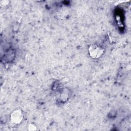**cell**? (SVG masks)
Wrapping results in <instances>:
<instances>
[{"label": "cell", "instance_id": "6da1fadb", "mask_svg": "<svg viewBox=\"0 0 131 131\" xmlns=\"http://www.w3.org/2000/svg\"><path fill=\"white\" fill-rule=\"evenodd\" d=\"M90 56L93 58H99L104 53V49L98 45H91L88 49Z\"/></svg>", "mask_w": 131, "mask_h": 131}, {"label": "cell", "instance_id": "7a4b0ae2", "mask_svg": "<svg viewBox=\"0 0 131 131\" xmlns=\"http://www.w3.org/2000/svg\"><path fill=\"white\" fill-rule=\"evenodd\" d=\"M23 119V114L20 110H14L10 115V120L12 124L17 125L20 124Z\"/></svg>", "mask_w": 131, "mask_h": 131}, {"label": "cell", "instance_id": "3957f363", "mask_svg": "<svg viewBox=\"0 0 131 131\" xmlns=\"http://www.w3.org/2000/svg\"><path fill=\"white\" fill-rule=\"evenodd\" d=\"M36 128V127L34 126L33 124H30L29 127V128H28V129L30 130H36L35 128Z\"/></svg>", "mask_w": 131, "mask_h": 131}]
</instances>
